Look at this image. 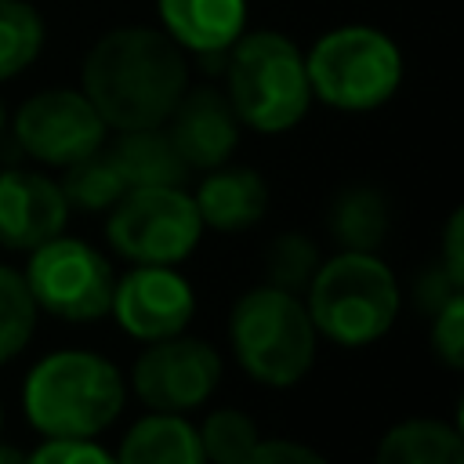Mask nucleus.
<instances>
[{"instance_id": "8", "label": "nucleus", "mask_w": 464, "mask_h": 464, "mask_svg": "<svg viewBox=\"0 0 464 464\" xmlns=\"http://www.w3.org/2000/svg\"><path fill=\"white\" fill-rule=\"evenodd\" d=\"M25 286L36 308H47L51 315L69 323H94L109 315L116 279L112 265L94 246L58 232L47 243L33 246Z\"/></svg>"}, {"instance_id": "11", "label": "nucleus", "mask_w": 464, "mask_h": 464, "mask_svg": "<svg viewBox=\"0 0 464 464\" xmlns=\"http://www.w3.org/2000/svg\"><path fill=\"white\" fill-rule=\"evenodd\" d=\"M109 312L138 341H163L185 334L196 312V294L170 265H134L116 286Z\"/></svg>"}, {"instance_id": "9", "label": "nucleus", "mask_w": 464, "mask_h": 464, "mask_svg": "<svg viewBox=\"0 0 464 464\" xmlns=\"http://www.w3.org/2000/svg\"><path fill=\"white\" fill-rule=\"evenodd\" d=\"M105 120L76 87H47L14 112V141L47 167H69L105 145Z\"/></svg>"}, {"instance_id": "12", "label": "nucleus", "mask_w": 464, "mask_h": 464, "mask_svg": "<svg viewBox=\"0 0 464 464\" xmlns=\"http://www.w3.org/2000/svg\"><path fill=\"white\" fill-rule=\"evenodd\" d=\"M239 116L232 112L225 91L203 83L185 87L170 116L163 120V130L170 134L174 149L188 163V170H210L228 163L232 149L239 145Z\"/></svg>"}, {"instance_id": "7", "label": "nucleus", "mask_w": 464, "mask_h": 464, "mask_svg": "<svg viewBox=\"0 0 464 464\" xmlns=\"http://www.w3.org/2000/svg\"><path fill=\"white\" fill-rule=\"evenodd\" d=\"M109 210V243L134 265H174L188 257L203 236L199 210L181 185L127 188Z\"/></svg>"}, {"instance_id": "32", "label": "nucleus", "mask_w": 464, "mask_h": 464, "mask_svg": "<svg viewBox=\"0 0 464 464\" xmlns=\"http://www.w3.org/2000/svg\"><path fill=\"white\" fill-rule=\"evenodd\" d=\"M0 428H4V410H0Z\"/></svg>"}, {"instance_id": "31", "label": "nucleus", "mask_w": 464, "mask_h": 464, "mask_svg": "<svg viewBox=\"0 0 464 464\" xmlns=\"http://www.w3.org/2000/svg\"><path fill=\"white\" fill-rule=\"evenodd\" d=\"M4 127H7V105H4V98H0V138H4Z\"/></svg>"}, {"instance_id": "24", "label": "nucleus", "mask_w": 464, "mask_h": 464, "mask_svg": "<svg viewBox=\"0 0 464 464\" xmlns=\"http://www.w3.org/2000/svg\"><path fill=\"white\" fill-rule=\"evenodd\" d=\"M319 268V246L304 236V232H283L279 239H272L268 254H265V272H268V286L279 290H304L308 279Z\"/></svg>"}, {"instance_id": "30", "label": "nucleus", "mask_w": 464, "mask_h": 464, "mask_svg": "<svg viewBox=\"0 0 464 464\" xmlns=\"http://www.w3.org/2000/svg\"><path fill=\"white\" fill-rule=\"evenodd\" d=\"M0 464H25V453L18 446H4L0 442Z\"/></svg>"}, {"instance_id": "23", "label": "nucleus", "mask_w": 464, "mask_h": 464, "mask_svg": "<svg viewBox=\"0 0 464 464\" xmlns=\"http://www.w3.org/2000/svg\"><path fill=\"white\" fill-rule=\"evenodd\" d=\"M199 435V450L210 464H243V457L257 446V424L236 410V406H225V410H214L203 428H196Z\"/></svg>"}, {"instance_id": "15", "label": "nucleus", "mask_w": 464, "mask_h": 464, "mask_svg": "<svg viewBox=\"0 0 464 464\" xmlns=\"http://www.w3.org/2000/svg\"><path fill=\"white\" fill-rule=\"evenodd\" d=\"M199 221L218 232H243L268 210V185L254 167H210L192 196Z\"/></svg>"}, {"instance_id": "4", "label": "nucleus", "mask_w": 464, "mask_h": 464, "mask_svg": "<svg viewBox=\"0 0 464 464\" xmlns=\"http://www.w3.org/2000/svg\"><path fill=\"white\" fill-rule=\"evenodd\" d=\"M304 308L315 334L344 348H362L388 334L399 315V283L377 254L341 250L323 261L304 286Z\"/></svg>"}, {"instance_id": "17", "label": "nucleus", "mask_w": 464, "mask_h": 464, "mask_svg": "<svg viewBox=\"0 0 464 464\" xmlns=\"http://www.w3.org/2000/svg\"><path fill=\"white\" fill-rule=\"evenodd\" d=\"M116 464H207L196 428L181 413H149L120 442Z\"/></svg>"}, {"instance_id": "5", "label": "nucleus", "mask_w": 464, "mask_h": 464, "mask_svg": "<svg viewBox=\"0 0 464 464\" xmlns=\"http://www.w3.org/2000/svg\"><path fill=\"white\" fill-rule=\"evenodd\" d=\"M312 98L341 112L381 109L402 83V51L377 25H337L304 51Z\"/></svg>"}, {"instance_id": "18", "label": "nucleus", "mask_w": 464, "mask_h": 464, "mask_svg": "<svg viewBox=\"0 0 464 464\" xmlns=\"http://www.w3.org/2000/svg\"><path fill=\"white\" fill-rule=\"evenodd\" d=\"M373 464H464V439L457 424L413 417L384 431Z\"/></svg>"}, {"instance_id": "13", "label": "nucleus", "mask_w": 464, "mask_h": 464, "mask_svg": "<svg viewBox=\"0 0 464 464\" xmlns=\"http://www.w3.org/2000/svg\"><path fill=\"white\" fill-rule=\"evenodd\" d=\"M69 203L62 185L40 170L4 167L0 170V246L33 250L65 228Z\"/></svg>"}, {"instance_id": "10", "label": "nucleus", "mask_w": 464, "mask_h": 464, "mask_svg": "<svg viewBox=\"0 0 464 464\" xmlns=\"http://www.w3.org/2000/svg\"><path fill=\"white\" fill-rule=\"evenodd\" d=\"M221 381V355L214 344L196 337H163L149 341L138 355L130 384L145 406L156 413H188L210 399Z\"/></svg>"}, {"instance_id": "25", "label": "nucleus", "mask_w": 464, "mask_h": 464, "mask_svg": "<svg viewBox=\"0 0 464 464\" xmlns=\"http://www.w3.org/2000/svg\"><path fill=\"white\" fill-rule=\"evenodd\" d=\"M431 348H435V355H439L450 370H460V366H464V297H460V294H453V297L435 312Z\"/></svg>"}, {"instance_id": "3", "label": "nucleus", "mask_w": 464, "mask_h": 464, "mask_svg": "<svg viewBox=\"0 0 464 464\" xmlns=\"http://www.w3.org/2000/svg\"><path fill=\"white\" fill-rule=\"evenodd\" d=\"M225 98L243 127L261 134H283L297 127L312 105V87L304 72V51L276 33L254 29L239 33L225 51Z\"/></svg>"}, {"instance_id": "6", "label": "nucleus", "mask_w": 464, "mask_h": 464, "mask_svg": "<svg viewBox=\"0 0 464 464\" xmlns=\"http://www.w3.org/2000/svg\"><path fill=\"white\" fill-rule=\"evenodd\" d=\"M228 334L239 366L268 388L297 384L315 362V326L304 301L290 290H246L232 308Z\"/></svg>"}, {"instance_id": "19", "label": "nucleus", "mask_w": 464, "mask_h": 464, "mask_svg": "<svg viewBox=\"0 0 464 464\" xmlns=\"http://www.w3.org/2000/svg\"><path fill=\"white\" fill-rule=\"evenodd\" d=\"M330 232L344 250L373 254L388 236V203L370 185L341 188L330 207Z\"/></svg>"}, {"instance_id": "2", "label": "nucleus", "mask_w": 464, "mask_h": 464, "mask_svg": "<svg viewBox=\"0 0 464 464\" xmlns=\"http://www.w3.org/2000/svg\"><path fill=\"white\" fill-rule=\"evenodd\" d=\"M123 377L98 352H51L22 388L29 424L47 439H91L123 410Z\"/></svg>"}, {"instance_id": "1", "label": "nucleus", "mask_w": 464, "mask_h": 464, "mask_svg": "<svg viewBox=\"0 0 464 464\" xmlns=\"http://www.w3.org/2000/svg\"><path fill=\"white\" fill-rule=\"evenodd\" d=\"M188 87L185 51L152 25H120L98 36L80 69V91L109 130L163 127Z\"/></svg>"}, {"instance_id": "21", "label": "nucleus", "mask_w": 464, "mask_h": 464, "mask_svg": "<svg viewBox=\"0 0 464 464\" xmlns=\"http://www.w3.org/2000/svg\"><path fill=\"white\" fill-rule=\"evenodd\" d=\"M127 192V181L120 178L112 156L105 152V145L76 163L65 167V178H62V196L69 207H80V210H109L120 196Z\"/></svg>"}, {"instance_id": "14", "label": "nucleus", "mask_w": 464, "mask_h": 464, "mask_svg": "<svg viewBox=\"0 0 464 464\" xmlns=\"http://www.w3.org/2000/svg\"><path fill=\"white\" fill-rule=\"evenodd\" d=\"M160 29L188 54H221L246 29V0H156Z\"/></svg>"}, {"instance_id": "29", "label": "nucleus", "mask_w": 464, "mask_h": 464, "mask_svg": "<svg viewBox=\"0 0 464 464\" xmlns=\"http://www.w3.org/2000/svg\"><path fill=\"white\" fill-rule=\"evenodd\" d=\"M453 294H460V286L442 272V268H435V272H428L424 279H420V290H417V297H420V304H424V312H439Z\"/></svg>"}, {"instance_id": "22", "label": "nucleus", "mask_w": 464, "mask_h": 464, "mask_svg": "<svg viewBox=\"0 0 464 464\" xmlns=\"http://www.w3.org/2000/svg\"><path fill=\"white\" fill-rule=\"evenodd\" d=\"M36 330V301L25 276L0 265V362L14 359Z\"/></svg>"}, {"instance_id": "16", "label": "nucleus", "mask_w": 464, "mask_h": 464, "mask_svg": "<svg viewBox=\"0 0 464 464\" xmlns=\"http://www.w3.org/2000/svg\"><path fill=\"white\" fill-rule=\"evenodd\" d=\"M127 181V188H145V185H185L188 181V163L174 149L170 134L163 127H138V130H120V138L105 149Z\"/></svg>"}, {"instance_id": "27", "label": "nucleus", "mask_w": 464, "mask_h": 464, "mask_svg": "<svg viewBox=\"0 0 464 464\" xmlns=\"http://www.w3.org/2000/svg\"><path fill=\"white\" fill-rule=\"evenodd\" d=\"M243 464H326V457L294 439H257Z\"/></svg>"}, {"instance_id": "26", "label": "nucleus", "mask_w": 464, "mask_h": 464, "mask_svg": "<svg viewBox=\"0 0 464 464\" xmlns=\"http://www.w3.org/2000/svg\"><path fill=\"white\" fill-rule=\"evenodd\" d=\"M25 464H116V457L91 439H47Z\"/></svg>"}, {"instance_id": "28", "label": "nucleus", "mask_w": 464, "mask_h": 464, "mask_svg": "<svg viewBox=\"0 0 464 464\" xmlns=\"http://www.w3.org/2000/svg\"><path fill=\"white\" fill-rule=\"evenodd\" d=\"M460 239H464V210L457 207L446 221V232H442V272L464 286V250H460Z\"/></svg>"}, {"instance_id": "20", "label": "nucleus", "mask_w": 464, "mask_h": 464, "mask_svg": "<svg viewBox=\"0 0 464 464\" xmlns=\"http://www.w3.org/2000/svg\"><path fill=\"white\" fill-rule=\"evenodd\" d=\"M44 36V18L29 0H0V83L36 62Z\"/></svg>"}]
</instances>
